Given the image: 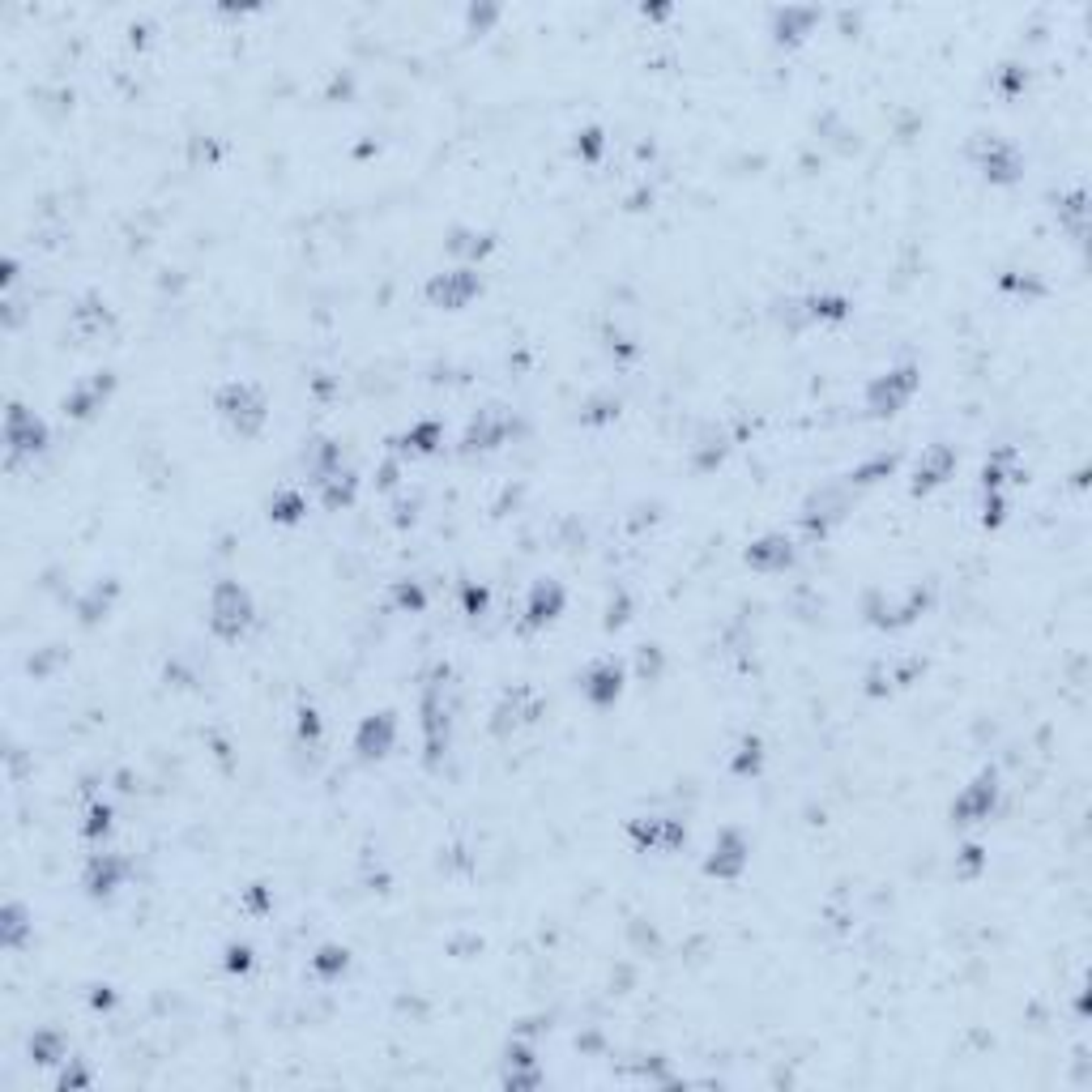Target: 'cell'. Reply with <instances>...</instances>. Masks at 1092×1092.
Returning <instances> with one entry per match:
<instances>
[{
  "label": "cell",
  "mask_w": 1092,
  "mask_h": 1092,
  "mask_svg": "<svg viewBox=\"0 0 1092 1092\" xmlns=\"http://www.w3.org/2000/svg\"><path fill=\"white\" fill-rule=\"evenodd\" d=\"M956 457L947 449H935L931 457H926V465H918V491H931L939 483H947V474H952Z\"/></svg>",
  "instance_id": "cell-11"
},
{
  "label": "cell",
  "mask_w": 1092,
  "mask_h": 1092,
  "mask_svg": "<svg viewBox=\"0 0 1092 1092\" xmlns=\"http://www.w3.org/2000/svg\"><path fill=\"white\" fill-rule=\"evenodd\" d=\"M218 415L227 418L240 436H252V431H261V422H265V402L252 384H227V389L218 393Z\"/></svg>",
  "instance_id": "cell-2"
},
{
  "label": "cell",
  "mask_w": 1092,
  "mask_h": 1092,
  "mask_svg": "<svg viewBox=\"0 0 1092 1092\" xmlns=\"http://www.w3.org/2000/svg\"><path fill=\"white\" fill-rule=\"evenodd\" d=\"M5 440H9V449H14V453L43 449V422H34L26 410L14 406V410H9V422H5Z\"/></svg>",
  "instance_id": "cell-5"
},
{
  "label": "cell",
  "mask_w": 1092,
  "mask_h": 1092,
  "mask_svg": "<svg viewBox=\"0 0 1092 1092\" xmlns=\"http://www.w3.org/2000/svg\"><path fill=\"white\" fill-rule=\"evenodd\" d=\"M994 794H999V785H994V777H982L978 785H973V794H965V798L956 803V815L965 819V824H978V819L990 815Z\"/></svg>",
  "instance_id": "cell-8"
},
{
  "label": "cell",
  "mask_w": 1092,
  "mask_h": 1092,
  "mask_svg": "<svg viewBox=\"0 0 1092 1092\" xmlns=\"http://www.w3.org/2000/svg\"><path fill=\"white\" fill-rule=\"evenodd\" d=\"M619 687H624V675H619L615 662H597L585 675V696H590V704H610L619 696Z\"/></svg>",
  "instance_id": "cell-7"
},
{
  "label": "cell",
  "mask_w": 1092,
  "mask_h": 1092,
  "mask_svg": "<svg viewBox=\"0 0 1092 1092\" xmlns=\"http://www.w3.org/2000/svg\"><path fill=\"white\" fill-rule=\"evenodd\" d=\"M124 866L115 862V858H108V853H103V858H94L90 862V875H86V888L94 892V896H99V892H111V884H115V875H120Z\"/></svg>",
  "instance_id": "cell-14"
},
{
  "label": "cell",
  "mask_w": 1092,
  "mask_h": 1092,
  "mask_svg": "<svg viewBox=\"0 0 1092 1092\" xmlns=\"http://www.w3.org/2000/svg\"><path fill=\"white\" fill-rule=\"evenodd\" d=\"M913 389H918V371H913V368H896V371H884L871 384L866 402H871L875 415H896V410L913 397Z\"/></svg>",
  "instance_id": "cell-3"
},
{
  "label": "cell",
  "mask_w": 1092,
  "mask_h": 1092,
  "mask_svg": "<svg viewBox=\"0 0 1092 1092\" xmlns=\"http://www.w3.org/2000/svg\"><path fill=\"white\" fill-rule=\"evenodd\" d=\"M393 743V718L380 713V718H368L359 730V751L363 756H384V747Z\"/></svg>",
  "instance_id": "cell-9"
},
{
  "label": "cell",
  "mask_w": 1092,
  "mask_h": 1092,
  "mask_svg": "<svg viewBox=\"0 0 1092 1092\" xmlns=\"http://www.w3.org/2000/svg\"><path fill=\"white\" fill-rule=\"evenodd\" d=\"M469 295H478V278L469 269H453V274H440L431 282V299L444 303V308H465Z\"/></svg>",
  "instance_id": "cell-4"
},
{
  "label": "cell",
  "mask_w": 1092,
  "mask_h": 1092,
  "mask_svg": "<svg viewBox=\"0 0 1092 1092\" xmlns=\"http://www.w3.org/2000/svg\"><path fill=\"white\" fill-rule=\"evenodd\" d=\"M632 832H636V837H640L644 845H649V850H657L662 841H666V845H675L678 837H683V828L671 824V819H636V828H632Z\"/></svg>",
  "instance_id": "cell-13"
},
{
  "label": "cell",
  "mask_w": 1092,
  "mask_h": 1092,
  "mask_svg": "<svg viewBox=\"0 0 1092 1092\" xmlns=\"http://www.w3.org/2000/svg\"><path fill=\"white\" fill-rule=\"evenodd\" d=\"M743 862H747V845H743V837H738V832H721V841L713 845V858H709V871L713 875H738L743 871Z\"/></svg>",
  "instance_id": "cell-6"
},
{
  "label": "cell",
  "mask_w": 1092,
  "mask_h": 1092,
  "mask_svg": "<svg viewBox=\"0 0 1092 1092\" xmlns=\"http://www.w3.org/2000/svg\"><path fill=\"white\" fill-rule=\"evenodd\" d=\"M231 969H248V947H231Z\"/></svg>",
  "instance_id": "cell-16"
},
{
  "label": "cell",
  "mask_w": 1092,
  "mask_h": 1092,
  "mask_svg": "<svg viewBox=\"0 0 1092 1092\" xmlns=\"http://www.w3.org/2000/svg\"><path fill=\"white\" fill-rule=\"evenodd\" d=\"M559 606H563V593H559V585H538L534 590V597H530V624H550V619L559 615Z\"/></svg>",
  "instance_id": "cell-12"
},
{
  "label": "cell",
  "mask_w": 1092,
  "mask_h": 1092,
  "mask_svg": "<svg viewBox=\"0 0 1092 1092\" xmlns=\"http://www.w3.org/2000/svg\"><path fill=\"white\" fill-rule=\"evenodd\" d=\"M985 175L990 180H1016V150L1003 141H985Z\"/></svg>",
  "instance_id": "cell-10"
},
{
  "label": "cell",
  "mask_w": 1092,
  "mask_h": 1092,
  "mask_svg": "<svg viewBox=\"0 0 1092 1092\" xmlns=\"http://www.w3.org/2000/svg\"><path fill=\"white\" fill-rule=\"evenodd\" d=\"M209 624H214V632H218V636H227V640H235V636H243V632H248L252 602H248V593H243L235 581H218L214 585V597H209Z\"/></svg>",
  "instance_id": "cell-1"
},
{
  "label": "cell",
  "mask_w": 1092,
  "mask_h": 1092,
  "mask_svg": "<svg viewBox=\"0 0 1092 1092\" xmlns=\"http://www.w3.org/2000/svg\"><path fill=\"white\" fill-rule=\"evenodd\" d=\"M747 559L756 563V568H768V559H777L785 568V563H790V543H785V538H764V543H756L747 550Z\"/></svg>",
  "instance_id": "cell-15"
}]
</instances>
